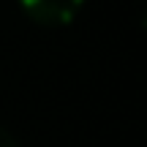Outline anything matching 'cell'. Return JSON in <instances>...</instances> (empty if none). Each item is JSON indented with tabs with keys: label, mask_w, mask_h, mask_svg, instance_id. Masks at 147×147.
Listing matches in <instances>:
<instances>
[{
	"label": "cell",
	"mask_w": 147,
	"mask_h": 147,
	"mask_svg": "<svg viewBox=\"0 0 147 147\" xmlns=\"http://www.w3.org/2000/svg\"><path fill=\"white\" fill-rule=\"evenodd\" d=\"M19 5L33 22L57 27V25L74 22V16L84 5V0H19Z\"/></svg>",
	"instance_id": "1"
},
{
	"label": "cell",
	"mask_w": 147,
	"mask_h": 147,
	"mask_svg": "<svg viewBox=\"0 0 147 147\" xmlns=\"http://www.w3.org/2000/svg\"><path fill=\"white\" fill-rule=\"evenodd\" d=\"M0 147H19V144L14 142V136H11L5 128H0Z\"/></svg>",
	"instance_id": "2"
}]
</instances>
